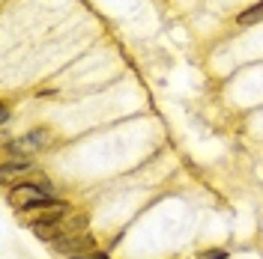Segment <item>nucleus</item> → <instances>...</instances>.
Listing matches in <instances>:
<instances>
[{
	"label": "nucleus",
	"mask_w": 263,
	"mask_h": 259,
	"mask_svg": "<svg viewBox=\"0 0 263 259\" xmlns=\"http://www.w3.org/2000/svg\"><path fill=\"white\" fill-rule=\"evenodd\" d=\"M48 131L45 128H36L30 131L27 137H21V140H15V143H9L6 149H15L18 155H24V152H36V149H42V146H48Z\"/></svg>",
	"instance_id": "f03ea898"
},
{
	"label": "nucleus",
	"mask_w": 263,
	"mask_h": 259,
	"mask_svg": "<svg viewBox=\"0 0 263 259\" xmlns=\"http://www.w3.org/2000/svg\"><path fill=\"white\" fill-rule=\"evenodd\" d=\"M0 122H9V107H6V104L0 107Z\"/></svg>",
	"instance_id": "423d86ee"
},
{
	"label": "nucleus",
	"mask_w": 263,
	"mask_h": 259,
	"mask_svg": "<svg viewBox=\"0 0 263 259\" xmlns=\"http://www.w3.org/2000/svg\"><path fill=\"white\" fill-rule=\"evenodd\" d=\"M54 244V250L57 253H66V256H90V253H99L96 250V239L90 235V232H78V235H63V239H57Z\"/></svg>",
	"instance_id": "f257e3e1"
},
{
	"label": "nucleus",
	"mask_w": 263,
	"mask_h": 259,
	"mask_svg": "<svg viewBox=\"0 0 263 259\" xmlns=\"http://www.w3.org/2000/svg\"><path fill=\"white\" fill-rule=\"evenodd\" d=\"M69 259H111L108 253H90V256H69Z\"/></svg>",
	"instance_id": "39448f33"
},
{
	"label": "nucleus",
	"mask_w": 263,
	"mask_h": 259,
	"mask_svg": "<svg viewBox=\"0 0 263 259\" xmlns=\"http://www.w3.org/2000/svg\"><path fill=\"white\" fill-rule=\"evenodd\" d=\"M200 259H228V250L215 247V250H206V253H200Z\"/></svg>",
	"instance_id": "20e7f679"
},
{
	"label": "nucleus",
	"mask_w": 263,
	"mask_h": 259,
	"mask_svg": "<svg viewBox=\"0 0 263 259\" xmlns=\"http://www.w3.org/2000/svg\"><path fill=\"white\" fill-rule=\"evenodd\" d=\"M236 24H239V27H254V24H263V0H260V3H254V6H248L246 12H239Z\"/></svg>",
	"instance_id": "7ed1b4c3"
}]
</instances>
